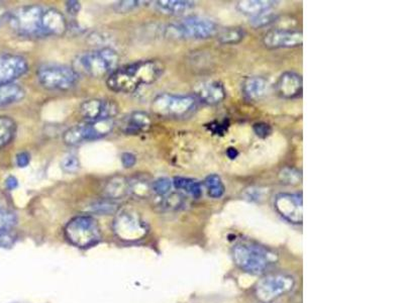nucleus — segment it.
<instances>
[{
	"label": "nucleus",
	"mask_w": 404,
	"mask_h": 303,
	"mask_svg": "<svg viewBox=\"0 0 404 303\" xmlns=\"http://www.w3.org/2000/svg\"><path fill=\"white\" fill-rule=\"evenodd\" d=\"M118 55L111 48H102L79 54L73 61V69L77 74L90 78L109 77L118 69Z\"/></svg>",
	"instance_id": "3"
},
{
	"label": "nucleus",
	"mask_w": 404,
	"mask_h": 303,
	"mask_svg": "<svg viewBox=\"0 0 404 303\" xmlns=\"http://www.w3.org/2000/svg\"><path fill=\"white\" fill-rule=\"evenodd\" d=\"M159 13L167 15H182L195 8V2L189 0H159L154 2Z\"/></svg>",
	"instance_id": "20"
},
{
	"label": "nucleus",
	"mask_w": 404,
	"mask_h": 303,
	"mask_svg": "<svg viewBox=\"0 0 404 303\" xmlns=\"http://www.w3.org/2000/svg\"><path fill=\"white\" fill-rule=\"evenodd\" d=\"M17 241V236L11 230H0V249H9Z\"/></svg>",
	"instance_id": "36"
},
{
	"label": "nucleus",
	"mask_w": 404,
	"mask_h": 303,
	"mask_svg": "<svg viewBox=\"0 0 404 303\" xmlns=\"http://www.w3.org/2000/svg\"><path fill=\"white\" fill-rule=\"evenodd\" d=\"M197 106L194 95L162 93L153 99L151 108L155 115L161 118H179L190 115Z\"/></svg>",
	"instance_id": "8"
},
{
	"label": "nucleus",
	"mask_w": 404,
	"mask_h": 303,
	"mask_svg": "<svg viewBox=\"0 0 404 303\" xmlns=\"http://www.w3.org/2000/svg\"><path fill=\"white\" fill-rule=\"evenodd\" d=\"M280 180L282 183L288 184V185H298L302 180V174L300 171L295 168L286 167L279 173Z\"/></svg>",
	"instance_id": "29"
},
{
	"label": "nucleus",
	"mask_w": 404,
	"mask_h": 303,
	"mask_svg": "<svg viewBox=\"0 0 404 303\" xmlns=\"http://www.w3.org/2000/svg\"><path fill=\"white\" fill-rule=\"evenodd\" d=\"M62 170L68 174H73L76 173L80 168V162L75 155L69 154L64 157L63 160L61 161Z\"/></svg>",
	"instance_id": "33"
},
{
	"label": "nucleus",
	"mask_w": 404,
	"mask_h": 303,
	"mask_svg": "<svg viewBox=\"0 0 404 303\" xmlns=\"http://www.w3.org/2000/svg\"><path fill=\"white\" fill-rule=\"evenodd\" d=\"M18 186V181L15 176H8V178L6 179V188H8V190H15Z\"/></svg>",
	"instance_id": "41"
},
{
	"label": "nucleus",
	"mask_w": 404,
	"mask_h": 303,
	"mask_svg": "<svg viewBox=\"0 0 404 303\" xmlns=\"http://www.w3.org/2000/svg\"><path fill=\"white\" fill-rule=\"evenodd\" d=\"M164 71L165 66L160 61H138L115 70L107 77L106 85L113 92L131 94L158 81Z\"/></svg>",
	"instance_id": "2"
},
{
	"label": "nucleus",
	"mask_w": 404,
	"mask_h": 303,
	"mask_svg": "<svg viewBox=\"0 0 404 303\" xmlns=\"http://www.w3.org/2000/svg\"><path fill=\"white\" fill-rule=\"evenodd\" d=\"M17 122L6 115H0V150L13 142L17 134Z\"/></svg>",
	"instance_id": "23"
},
{
	"label": "nucleus",
	"mask_w": 404,
	"mask_h": 303,
	"mask_svg": "<svg viewBox=\"0 0 404 303\" xmlns=\"http://www.w3.org/2000/svg\"><path fill=\"white\" fill-rule=\"evenodd\" d=\"M248 197H251V199L252 200H258L260 197H261V195H260V191L254 190V189H252V190L249 191Z\"/></svg>",
	"instance_id": "44"
},
{
	"label": "nucleus",
	"mask_w": 404,
	"mask_h": 303,
	"mask_svg": "<svg viewBox=\"0 0 404 303\" xmlns=\"http://www.w3.org/2000/svg\"><path fill=\"white\" fill-rule=\"evenodd\" d=\"M277 6L275 0H242L237 2V8L239 13L253 17L272 11Z\"/></svg>",
	"instance_id": "19"
},
{
	"label": "nucleus",
	"mask_w": 404,
	"mask_h": 303,
	"mask_svg": "<svg viewBox=\"0 0 404 303\" xmlns=\"http://www.w3.org/2000/svg\"><path fill=\"white\" fill-rule=\"evenodd\" d=\"M263 43L269 49H290L300 47L303 43L302 31L294 29H273L264 36Z\"/></svg>",
	"instance_id": "15"
},
{
	"label": "nucleus",
	"mask_w": 404,
	"mask_h": 303,
	"mask_svg": "<svg viewBox=\"0 0 404 303\" xmlns=\"http://www.w3.org/2000/svg\"><path fill=\"white\" fill-rule=\"evenodd\" d=\"M145 1H138V0H125V1H120L115 4L113 9L118 13H129L132 11L136 10L141 8Z\"/></svg>",
	"instance_id": "32"
},
{
	"label": "nucleus",
	"mask_w": 404,
	"mask_h": 303,
	"mask_svg": "<svg viewBox=\"0 0 404 303\" xmlns=\"http://www.w3.org/2000/svg\"><path fill=\"white\" fill-rule=\"evenodd\" d=\"M152 125L150 115L145 111H134L120 122V129L125 134H140L149 131Z\"/></svg>",
	"instance_id": "18"
},
{
	"label": "nucleus",
	"mask_w": 404,
	"mask_h": 303,
	"mask_svg": "<svg viewBox=\"0 0 404 303\" xmlns=\"http://www.w3.org/2000/svg\"><path fill=\"white\" fill-rule=\"evenodd\" d=\"M218 33V24L209 18L188 17L171 24L165 29V36L174 40H205Z\"/></svg>",
	"instance_id": "6"
},
{
	"label": "nucleus",
	"mask_w": 404,
	"mask_h": 303,
	"mask_svg": "<svg viewBox=\"0 0 404 303\" xmlns=\"http://www.w3.org/2000/svg\"><path fill=\"white\" fill-rule=\"evenodd\" d=\"M80 9H81V4L79 1L71 0V1L66 2V10L70 15H78Z\"/></svg>",
	"instance_id": "40"
},
{
	"label": "nucleus",
	"mask_w": 404,
	"mask_h": 303,
	"mask_svg": "<svg viewBox=\"0 0 404 303\" xmlns=\"http://www.w3.org/2000/svg\"><path fill=\"white\" fill-rule=\"evenodd\" d=\"M113 127L115 124L113 120L75 125L64 132L63 142L65 145L74 147L91 141L100 140L109 136Z\"/></svg>",
	"instance_id": "10"
},
{
	"label": "nucleus",
	"mask_w": 404,
	"mask_h": 303,
	"mask_svg": "<svg viewBox=\"0 0 404 303\" xmlns=\"http://www.w3.org/2000/svg\"><path fill=\"white\" fill-rule=\"evenodd\" d=\"M253 131H254L258 138L267 139L272 134V127H271L270 125L267 124V122H256V124L253 125Z\"/></svg>",
	"instance_id": "37"
},
{
	"label": "nucleus",
	"mask_w": 404,
	"mask_h": 303,
	"mask_svg": "<svg viewBox=\"0 0 404 303\" xmlns=\"http://www.w3.org/2000/svg\"><path fill=\"white\" fill-rule=\"evenodd\" d=\"M246 31L241 27H227L218 34V40L223 45H235L245 38Z\"/></svg>",
	"instance_id": "27"
},
{
	"label": "nucleus",
	"mask_w": 404,
	"mask_h": 303,
	"mask_svg": "<svg viewBox=\"0 0 404 303\" xmlns=\"http://www.w3.org/2000/svg\"><path fill=\"white\" fill-rule=\"evenodd\" d=\"M29 162H31V155L27 152H20L15 156V163L18 167L26 168L29 166Z\"/></svg>",
	"instance_id": "38"
},
{
	"label": "nucleus",
	"mask_w": 404,
	"mask_h": 303,
	"mask_svg": "<svg viewBox=\"0 0 404 303\" xmlns=\"http://www.w3.org/2000/svg\"><path fill=\"white\" fill-rule=\"evenodd\" d=\"M113 232L118 240L125 243H136L144 240L149 227L143 218L132 209H123L116 213L113 220Z\"/></svg>",
	"instance_id": "9"
},
{
	"label": "nucleus",
	"mask_w": 404,
	"mask_h": 303,
	"mask_svg": "<svg viewBox=\"0 0 404 303\" xmlns=\"http://www.w3.org/2000/svg\"><path fill=\"white\" fill-rule=\"evenodd\" d=\"M137 158L134 154L130 152L123 153L122 155V164L125 168H132L136 165Z\"/></svg>",
	"instance_id": "39"
},
{
	"label": "nucleus",
	"mask_w": 404,
	"mask_h": 303,
	"mask_svg": "<svg viewBox=\"0 0 404 303\" xmlns=\"http://www.w3.org/2000/svg\"><path fill=\"white\" fill-rule=\"evenodd\" d=\"M173 186L178 190L184 191L193 198H200L202 195V185L200 181L187 177L177 176L172 180Z\"/></svg>",
	"instance_id": "24"
},
{
	"label": "nucleus",
	"mask_w": 404,
	"mask_h": 303,
	"mask_svg": "<svg viewBox=\"0 0 404 303\" xmlns=\"http://www.w3.org/2000/svg\"><path fill=\"white\" fill-rule=\"evenodd\" d=\"M295 286L291 275L277 273L262 278L256 286L255 293L262 303H272L281 296L287 295Z\"/></svg>",
	"instance_id": "11"
},
{
	"label": "nucleus",
	"mask_w": 404,
	"mask_h": 303,
	"mask_svg": "<svg viewBox=\"0 0 404 303\" xmlns=\"http://www.w3.org/2000/svg\"><path fill=\"white\" fill-rule=\"evenodd\" d=\"M204 185L207 188V195H209V197L218 199V198H221L225 195V186L220 175H209L204 180Z\"/></svg>",
	"instance_id": "26"
},
{
	"label": "nucleus",
	"mask_w": 404,
	"mask_h": 303,
	"mask_svg": "<svg viewBox=\"0 0 404 303\" xmlns=\"http://www.w3.org/2000/svg\"><path fill=\"white\" fill-rule=\"evenodd\" d=\"M64 236L71 245L80 249L95 247L102 241V231L97 220L91 216H78L67 223Z\"/></svg>",
	"instance_id": "5"
},
{
	"label": "nucleus",
	"mask_w": 404,
	"mask_h": 303,
	"mask_svg": "<svg viewBox=\"0 0 404 303\" xmlns=\"http://www.w3.org/2000/svg\"><path fill=\"white\" fill-rule=\"evenodd\" d=\"M18 218L15 213L8 211H0V230H11L17 225Z\"/></svg>",
	"instance_id": "35"
},
{
	"label": "nucleus",
	"mask_w": 404,
	"mask_h": 303,
	"mask_svg": "<svg viewBox=\"0 0 404 303\" xmlns=\"http://www.w3.org/2000/svg\"><path fill=\"white\" fill-rule=\"evenodd\" d=\"M211 129L214 134H223V132L225 131V125L218 124V122H216V124L211 125Z\"/></svg>",
	"instance_id": "42"
},
{
	"label": "nucleus",
	"mask_w": 404,
	"mask_h": 303,
	"mask_svg": "<svg viewBox=\"0 0 404 303\" xmlns=\"http://www.w3.org/2000/svg\"><path fill=\"white\" fill-rule=\"evenodd\" d=\"M269 82L265 77H246L242 83V91L248 99H261L268 91Z\"/></svg>",
	"instance_id": "21"
},
{
	"label": "nucleus",
	"mask_w": 404,
	"mask_h": 303,
	"mask_svg": "<svg viewBox=\"0 0 404 303\" xmlns=\"http://www.w3.org/2000/svg\"><path fill=\"white\" fill-rule=\"evenodd\" d=\"M130 195L136 197H146L152 191V183L145 178H134L129 180Z\"/></svg>",
	"instance_id": "28"
},
{
	"label": "nucleus",
	"mask_w": 404,
	"mask_h": 303,
	"mask_svg": "<svg viewBox=\"0 0 404 303\" xmlns=\"http://www.w3.org/2000/svg\"><path fill=\"white\" fill-rule=\"evenodd\" d=\"M172 188V181L170 179L165 178V177H162V178L152 182V191L159 195V197H165V195H169Z\"/></svg>",
	"instance_id": "30"
},
{
	"label": "nucleus",
	"mask_w": 404,
	"mask_h": 303,
	"mask_svg": "<svg viewBox=\"0 0 404 303\" xmlns=\"http://www.w3.org/2000/svg\"><path fill=\"white\" fill-rule=\"evenodd\" d=\"M227 156L230 160H235V159L239 156V152H237L236 148L230 147L229 149L227 150Z\"/></svg>",
	"instance_id": "43"
},
{
	"label": "nucleus",
	"mask_w": 404,
	"mask_h": 303,
	"mask_svg": "<svg viewBox=\"0 0 404 303\" xmlns=\"http://www.w3.org/2000/svg\"><path fill=\"white\" fill-rule=\"evenodd\" d=\"M274 209L286 222L292 225L302 223L303 207L301 193H279L274 199Z\"/></svg>",
	"instance_id": "12"
},
{
	"label": "nucleus",
	"mask_w": 404,
	"mask_h": 303,
	"mask_svg": "<svg viewBox=\"0 0 404 303\" xmlns=\"http://www.w3.org/2000/svg\"><path fill=\"white\" fill-rule=\"evenodd\" d=\"M26 97V90L15 83L0 85V107L18 104Z\"/></svg>",
	"instance_id": "22"
},
{
	"label": "nucleus",
	"mask_w": 404,
	"mask_h": 303,
	"mask_svg": "<svg viewBox=\"0 0 404 303\" xmlns=\"http://www.w3.org/2000/svg\"><path fill=\"white\" fill-rule=\"evenodd\" d=\"M276 90L280 97L284 99H295L301 97L303 90L302 77L294 71L283 73L276 84Z\"/></svg>",
	"instance_id": "17"
},
{
	"label": "nucleus",
	"mask_w": 404,
	"mask_h": 303,
	"mask_svg": "<svg viewBox=\"0 0 404 303\" xmlns=\"http://www.w3.org/2000/svg\"><path fill=\"white\" fill-rule=\"evenodd\" d=\"M36 78L45 90L69 91L78 83L79 75L69 66L44 64L36 70Z\"/></svg>",
	"instance_id": "7"
},
{
	"label": "nucleus",
	"mask_w": 404,
	"mask_h": 303,
	"mask_svg": "<svg viewBox=\"0 0 404 303\" xmlns=\"http://www.w3.org/2000/svg\"><path fill=\"white\" fill-rule=\"evenodd\" d=\"M93 213L100 214L113 213L118 211V204H116L113 200H102L92 205Z\"/></svg>",
	"instance_id": "34"
},
{
	"label": "nucleus",
	"mask_w": 404,
	"mask_h": 303,
	"mask_svg": "<svg viewBox=\"0 0 404 303\" xmlns=\"http://www.w3.org/2000/svg\"><path fill=\"white\" fill-rule=\"evenodd\" d=\"M8 22L11 29L24 38L60 36L68 29L67 20L61 11L38 4L15 9L8 13Z\"/></svg>",
	"instance_id": "1"
},
{
	"label": "nucleus",
	"mask_w": 404,
	"mask_h": 303,
	"mask_svg": "<svg viewBox=\"0 0 404 303\" xmlns=\"http://www.w3.org/2000/svg\"><path fill=\"white\" fill-rule=\"evenodd\" d=\"M118 113V106L113 100L93 99L80 106V115L88 122L113 120Z\"/></svg>",
	"instance_id": "13"
},
{
	"label": "nucleus",
	"mask_w": 404,
	"mask_h": 303,
	"mask_svg": "<svg viewBox=\"0 0 404 303\" xmlns=\"http://www.w3.org/2000/svg\"><path fill=\"white\" fill-rule=\"evenodd\" d=\"M27 70L29 63L24 57L9 53L0 54V85L13 83L26 74Z\"/></svg>",
	"instance_id": "14"
},
{
	"label": "nucleus",
	"mask_w": 404,
	"mask_h": 303,
	"mask_svg": "<svg viewBox=\"0 0 404 303\" xmlns=\"http://www.w3.org/2000/svg\"><path fill=\"white\" fill-rule=\"evenodd\" d=\"M195 99L207 106L220 104L227 97V90L220 81H207L198 84L194 91Z\"/></svg>",
	"instance_id": "16"
},
{
	"label": "nucleus",
	"mask_w": 404,
	"mask_h": 303,
	"mask_svg": "<svg viewBox=\"0 0 404 303\" xmlns=\"http://www.w3.org/2000/svg\"><path fill=\"white\" fill-rule=\"evenodd\" d=\"M106 193L109 199H118L130 195L129 179L115 177L107 183Z\"/></svg>",
	"instance_id": "25"
},
{
	"label": "nucleus",
	"mask_w": 404,
	"mask_h": 303,
	"mask_svg": "<svg viewBox=\"0 0 404 303\" xmlns=\"http://www.w3.org/2000/svg\"><path fill=\"white\" fill-rule=\"evenodd\" d=\"M276 20H277V15L272 11H269V13H263V15L251 17L250 24L254 27H264L273 24Z\"/></svg>",
	"instance_id": "31"
},
{
	"label": "nucleus",
	"mask_w": 404,
	"mask_h": 303,
	"mask_svg": "<svg viewBox=\"0 0 404 303\" xmlns=\"http://www.w3.org/2000/svg\"><path fill=\"white\" fill-rule=\"evenodd\" d=\"M232 259L244 272L262 275L275 262V254L257 244L242 241L232 248Z\"/></svg>",
	"instance_id": "4"
}]
</instances>
